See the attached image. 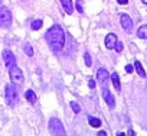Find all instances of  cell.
Returning <instances> with one entry per match:
<instances>
[{
	"label": "cell",
	"mask_w": 147,
	"mask_h": 136,
	"mask_svg": "<svg viewBox=\"0 0 147 136\" xmlns=\"http://www.w3.org/2000/svg\"><path fill=\"white\" fill-rule=\"evenodd\" d=\"M98 136H105V132H98Z\"/></svg>",
	"instance_id": "26"
},
{
	"label": "cell",
	"mask_w": 147,
	"mask_h": 136,
	"mask_svg": "<svg viewBox=\"0 0 147 136\" xmlns=\"http://www.w3.org/2000/svg\"><path fill=\"white\" fill-rule=\"evenodd\" d=\"M46 42L52 51L58 52L65 46V32L59 25H53L46 32Z\"/></svg>",
	"instance_id": "1"
},
{
	"label": "cell",
	"mask_w": 147,
	"mask_h": 136,
	"mask_svg": "<svg viewBox=\"0 0 147 136\" xmlns=\"http://www.w3.org/2000/svg\"><path fill=\"white\" fill-rule=\"evenodd\" d=\"M88 122H90V124H91L92 127H100V126H101V120L97 119V117H94V116H90V117H88Z\"/></svg>",
	"instance_id": "16"
},
{
	"label": "cell",
	"mask_w": 147,
	"mask_h": 136,
	"mask_svg": "<svg viewBox=\"0 0 147 136\" xmlns=\"http://www.w3.org/2000/svg\"><path fill=\"white\" fill-rule=\"evenodd\" d=\"M110 80L113 81L114 88H115L117 91H120V90H121V84H120V77H118V74H117V73H113V74L110 75Z\"/></svg>",
	"instance_id": "11"
},
{
	"label": "cell",
	"mask_w": 147,
	"mask_h": 136,
	"mask_svg": "<svg viewBox=\"0 0 147 136\" xmlns=\"http://www.w3.org/2000/svg\"><path fill=\"white\" fill-rule=\"evenodd\" d=\"M117 41H118V39H117V35H115V33H108V35L105 36V46H107L108 49H114Z\"/></svg>",
	"instance_id": "10"
},
{
	"label": "cell",
	"mask_w": 147,
	"mask_h": 136,
	"mask_svg": "<svg viewBox=\"0 0 147 136\" xmlns=\"http://www.w3.org/2000/svg\"><path fill=\"white\" fill-rule=\"evenodd\" d=\"M84 59H85V65H87V67H91V56H90L88 52L84 54Z\"/></svg>",
	"instance_id": "20"
},
{
	"label": "cell",
	"mask_w": 147,
	"mask_h": 136,
	"mask_svg": "<svg viewBox=\"0 0 147 136\" xmlns=\"http://www.w3.org/2000/svg\"><path fill=\"white\" fill-rule=\"evenodd\" d=\"M25 52H26V55H29V56H32L33 55V48L30 46V45H25Z\"/></svg>",
	"instance_id": "19"
},
{
	"label": "cell",
	"mask_w": 147,
	"mask_h": 136,
	"mask_svg": "<svg viewBox=\"0 0 147 136\" xmlns=\"http://www.w3.org/2000/svg\"><path fill=\"white\" fill-rule=\"evenodd\" d=\"M42 25H43V20H40V19H36V20H33V22H32L30 28H32L33 31H39V29L42 28Z\"/></svg>",
	"instance_id": "17"
},
{
	"label": "cell",
	"mask_w": 147,
	"mask_h": 136,
	"mask_svg": "<svg viewBox=\"0 0 147 136\" xmlns=\"http://www.w3.org/2000/svg\"><path fill=\"white\" fill-rule=\"evenodd\" d=\"M49 132L55 136H65V127L58 117H52L49 120Z\"/></svg>",
	"instance_id": "2"
},
{
	"label": "cell",
	"mask_w": 147,
	"mask_h": 136,
	"mask_svg": "<svg viewBox=\"0 0 147 136\" xmlns=\"http://www.w3.org/2000/svg\"><path fill=\"white\" fill-rule=\"evenodd\" d=\"M0 26L5 29H9L12 26V13L5 6H0Z\"/></svg>",
	"instance_id": "3"
},
{
	"label": "cell",
	"mask_w": 147,
	"mask_h": 136,
	"mask_svg": "<svg viewBox=\"0 0 147 136\" xmlns=\"http://www.w3.org/2000/svg\"><path fill=\"white\" fill-rule=\"evenodd\" d=\"M134 67H136V71H137V74H138L141 78H146V71L143 70V67H141V64H140L138 61H136Z\"/></svg>",
	"instance_id": "15"
},
{
	"label": "cell",
	"mask_w": 147,
	"mask_h": 136,
	"mask_svg": "<svg viewBox=\"0 0 147 136\" xmlns=\"http://www.w3.org/2000/svg\"><path fill=\"white\" fill-rule=\"evenodd\" d=\"M6 101L9 106H13L18 101V88H16L15 83L6 86Z\"/></svg>",
	"instance_id": "4"
},
{
	"label": "cell",
	"mask_w": 147,
	"mask_h": 136,
	"mask_svg": "<svg viewBox=\"0 0 147 136\" xmlns=\"http://www.w3.org/2000/svg\"><path fill=\"white\" fill-rule=\"evenodd\" d=\"M141 2H143L144 5H147V0H141Z\"/></svg>",
	"instance_id": "27"
},
{
	"label": "cell",
	"mask_w": 147,
	"mask_h": 136,
	"mask_svg": "<svg viewBox=\"0 0 147 136\" xmlns=\"http://www.w3.org/2000/svg\"><path fill=\"white\" fill-rule=\"evenodd\" d=\"M97 78H98V83L102 86V87H107V83L110 80V74L105 68H100L97 71Z\"/></svg>",
	"instance_id": "7"
},
{
	"label": "cell",
	"mask_w": 147,
	"mask_h": 136,
	"mask_svg": "<svg viewBox=\"0 0 147 136\" xmlns=\"http://www.w3.org/2000/svg\"><path fill=\"white\" fill-rule=\"evenodd\" d=\"M137 36H138L140 39H147V25H143V26L138 28Z\"/></svg>",
	"instance_id": "13"
},
{
	"label": "cell",
	"mask_w": 147,
	"mask_h": 136,
	"mask_svg": "<svg viewBox=\"0 0 147 136\" xmlns=\"http://www.w3.org/2000/svg\"><path fill=\"white\" fill-rule=\"evenodd\" d=\"M117 2H118V5H127L128 0H117Z\"/></svg>",
	"instance_id": "24"
},
{
	"label": "cell",
	"mask_w": 147,
	"mask_h": 136,
	"mask_svg": "<svg viewBox=\"0 0 147 136\" xmlns=\"http://www.w3.org/2000/svg\"><path fill=\"white\" fill-rule=\"evenodd\" d=\"M125 71H127L128 74H131V73L134 71V68H133V65H125Z\"/></svg>",
	"instance_id": "22"
},
{
	"label": "cell",
	"mask_w": 147,
	"mask_h": 136,
	"mask_svg": "<svg viewBox=\"0 0 147 136\" xmlns=\"http://www.w3.org/2000/svg\"><path fill=\"white\" fill-rule=\"evenodd\" d=\"M59 2H61L63 10H65L68 15H71V13L74 12V9H72V2H71V0H59Z\"/></svg>",
	"instance_id": "12"
},
{
	"label": "cell",
	"mask_w": 147,
	"mask_h": 136,
	"mask_svg": "<svg viewBox=\"0 0 147 136\" xmlns=\"http://www.w3.org/2000/svg\"><path fill=\"white\" fill-rule=\"evenodd\" d=\"M9 74H10V78H12V83H15V84H22L23 83V73H22V70L19 67H12L10 70H9Z\"/></svg>",
	"instance_id": "5"
},
{
	"label": "cell",
	"mask_w": 147,
	"mask_h": 136,
	"mask_svg": "<svg viewBox=\"0 0 147 136\" xmlns=\"http://www.w3.org/2000/svg\"><path fill=\"white\" fill-rule=\"evenodd\" d=\"M102 97H104V100L107 101L108 107H110V109H114V106H115V100H114L113 94L110 93L108 87H102Z\"/></svg>",
	"instance_id": "9"
},
{
	"label": "cell",
	"mask_w": 147,
	"mask_h": 136,
	"mask_svg": "<svg viewBox=\"0 0 147 136\" xmlns=\"http://www.w3.org/2000/svg\"><path fill=\"white\" fill-rule=\"evenodd\" d=\"M25 97H26V100H28L29 103H32V104L36 101V94H35L33 90H28V91L25 93Z\"/></svg>",
	"instance_id": "14"
},
{
	"label": "cell",
	"mask_w": 147,
	"mask_h": 136,
	"mask_svg": "<svg viewBox=\"0 0 147 136\" xmlns=\"http://www.w3.org/2000/svg\"><path fill=\"white\" fill-rule=\"evenodd\" d=\"M114 49H115L117 52H121V51H123V42H120V41H117V44H115V46H114Z\"/></svg>",
	"instance_id": "21"
},
{
	"label": "cell",
	"mask_w": 147,
	"mask_h": 136,
	"mask_svg": "<svg viewBox=\"0 0 147 136\" xmlns=\"http://www.w3.org/2000/svg\"><path fill=\"white\" fill-rule=\"evenodd\" d=\"M71 109L74 110V113H80V112H81V107H80V104H77L75 101H71Z\"/></svg>",
	"instance_id": "18"
},
{
	"label": "cell",
	"mask_w": 147,
	"mask_h": 136,
	"mask_svg": "<svg viewBox=\"0 0 147 136\" xmlns=\"http://www.w3.org/2000/svg\"><path fill=\"white\" fill-rule=\"evenodd\" d=\"M120 23H121V28L125 31V32H131L133 29V20L128 15H121L120 16Z\"/></svg>",
	"instance_id": "8"
},
{
	"label": "cell",
	"mask_w": 147,
	"mask_h": 136,
	"mask_svg": "<svg viewBox=\"0 0 147 136\" xmlns=\"http://www.w3.org/2000/svg\"><path fill=\"white\" fill-rule=\"evenodd\" d=\"M88 86H90V88H94V87H95V81H94V80H90V81H88Z\"/></svg>",
	"instance_id": "23"
},
{
	"label": "cell",
	"mask_w": 147,
	"mask_h": 136,
	"mask_svg": "<svg viewBox=\"0 0 147 136\" xmlns=\"http://www.w3.org/2000/svg\"><path fill=\"white\" fill-rule=\"evenodd\" d=\"M2 55H3L5 64H6V67L9 68V70H10L12 67H15V65H16V58H15V55H13V54H12L9 49H5Z\"/></svg>",
	"instance_id": "6"
},
{
	"label": "cell",
	"mask_w": 147,
	"mask_h": 136,
	"mask_svg": "<svg viewBox=\"0 0 147 136\" xmlns=\"http://www.w3.org/2000/svg\"><path fill=\"white\" fill-rule=\"evenodd\" d=\"M77 9H78V12H80V13H82V12H84V9H82V7H81L78 3H77Z\"/></svg>",
	"instance_id": "25"
}]
</instances>
